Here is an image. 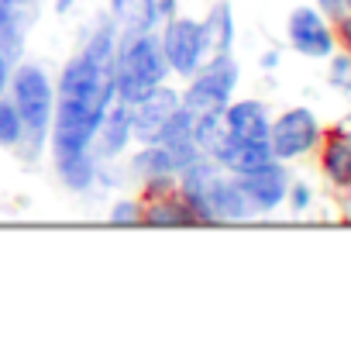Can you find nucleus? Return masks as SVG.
<instances>
[{"label":"nucleus","mask_w":351,"mask_h":338,"mask_svg":"<svg viewBox=\"0 0 351 338\" xmlns=\"http://www.w3.org/2000/svg\"><path fill=\"white\" fill-rule=\"evenodd\" d=\"M214 159H217L224 169H234V173H241V169H252V166L272 159V148H269V142H245V138L224 135V142H221V148L214 152Z\"/></svg>","instance_id":"nucleus-13"},{"label":"nucleus","mask_w":351,"mask_h":338,"mask_svg":"<svg viewBox=\"0 0 351 338\" xmlns=\"http://www.w3.org/2000/svg\"><path fill=\"white\" fill-rule=\"evenodd\" d=\"M165 76H169V63H165L158 35H152V32L124 35V42L117 45V56H114V90H117V100L138 104L158 83H165Z\"/></svg>","instance_id":"nucleus-2"},{"label":"nucleus","mask_w":351,"mask_h":338,"mask_svg":"<svg viewBox=\"0 0 351 338\" xmlns=\"http://www.w3.org/2000/svg\"><path fill=\"white\" fill-rule=\"evenodd\" d=\"M306 204H310V190H306V187H296V190H293V207L303 211Z\"/></svg>","instance_id":"nucleus-25"},{"label":"nucleus","mask_w":351,"mask_h":338,"mask_svg":"<svg viewBox=\"0 0 351 338\" xmlns=\"http://www.w3.org/2000/svg\"><path fill=\"white\" fill-rule=\"evenodd\" d=\"M138 218H141V207L134 201H117L114 211H110V221L114 225H134Z\"/></svg>","instance_id":"nucleus-21"},{"label":"nucleus","mask_w":351,"mask_h":338,"mask_svg":"<svg viewBox=\"0 0 351 338\" xmlns=\"http://www.w3.org/2000/svg\"><path fill=\"white\" fill-rule=\"evenodd\" d=\"M183 107L180 93L169 90L165 83H158L148 97H141L138 104H131V135L141 142H155L158 131L172 121V114Z\"/></svg>","instance_id":"nucleus-8"},{"label":"nucleus","mask_w":351,"mask_h":338,"mask_svg":"<svg viewBox=\"0 0 351 338\" xmlns=\"http://www.w3.org/2000/svg\"><path fill=\"white\" fill-rule=\"evenodd\" d=\"M330 83H337L341 90H351V59H334L330 63Z\"/></svg>","instance_id":"nucleus-22"},{"label":"nucleus","mask_w":351,"mask_h":338,"mask_svg":"<svg viewBox=\"0 0 351 338\" xmlns=\"http://www.w3.org/2000/svg\"><path fill=\"white\" fill-rule=\"evenodd\" d=\"M238 87V63L224 52L214 56L207 66H200L190 80V90L180 97L183 111L190 117H204V114H224V107L231 104V93Z\"/></svg>","instance_id":"nucleus-4"},{"label":"nucleus","mask_w":351,"mask_h":338,"mask_svg":"<svg viewBox=\"0 0 351 338\" xmlns=\"http://www.w3.org/2000/svg\"><path fill=\"white\" fill-rule=\"evenodd\" d=\"M289 42L303 56H327L334 49V35L324 25V18L310 8H296L289 14Z\"/></svg>","instance_id":"nucleus-10"},{"label":"nucleus","mask_w":351,"mask_h":338,"mask_svg":"<svg viewBox=\"0 0 351 338\" xmlns=\"http://www.w3.org/2000/svg\"><path fill=\"white\" fill-rule=\"evenodd\" d=\"M21 138H25V124L14 100L0 97V145H21Z\"/></svg>","instance_id":"nucleus-20"},{"label":"nucleus","mask_w":351,"mask_h":338,"mask_svg":"<svg viewBox=\"0 0 351 338\" xmlns=\"http://www.w3.org/2000/svg\"><path fill=\"white\" fill-rule=\"evenodd\" d=\"M320 4H324L330 14H341V11H344V0H320Z\"/></svg>","instance_id":"nucleus-26"},{"label":"nucleus","mask_w":351,"mask_h":338,"mask_svg":"<svg viewBox=\"0 0 351 338\" xmlns=\"http://www.w3.org/2000/svg\"><path fill=\"white\" fill-rule=\"evenodd\" d=\"M56 169H59V177H62V183H66L69 190H86V187L97 180L93 152H86V155H80V159H73V162H62V166H56Z\"/></svg>","instance_id":"nucleus-18"},{"label":"nucleus","mask_w":351,"mask_h":338,"mask_svg":"<svg viewBox=\"0 0 351 338\" xmlns=\"http://www.w3.org/2000/svg\"><path fill=\"white\" fill-rule=\"evenodd\" d=\"M35 14H38V0H0V45L11 56V63L21 59Z\"/></svg>","instance_id":"nucleus-9"},{"label":"nucleus","mask_w":351,"mask_h":338,"mask_svg":"<svg viewBox=\"0 0 351 338\" xmlns=\"http://www.w3.org/2000/svg\"><path fill=\"white\" fill-rule=\"evenodd\" d=\"M148 8H152L155 21H169L176 14V0H148Z\"/></svg>","instance_id":"nucleus-23"},{"label":"nucleus","mask_w":351,"mask_h":338,"mask_svg":"<svg viewBox=\"0 0 351 338\" xmlns=\"http://www.w3.org/2000/svg\"><path fill=\"white\" fill-rule=\"evenodd\" d=\"M324 169L334 183H351V135L348 131H330L324 145Z\"/></svg>","instance_id":"nucleus-16"},{"label":"nucleus","mask_w":351,"mask_h":338,"mask_svg":"<svg viewBox=\"0 0 351 338\" xmlns=\"http://www.w3.org/2000/svg\"><path fill=\"white\" fill-rule=\"evenodd\" d=\"M234 183L241 187V194H245L252 214H269V211H276L279 201L286 197V187H289L286 169H282L276 159H265V162H258V166H252V169H241V173L234 177Z\"/></svg>","instance_id":"nucleus-6"},{"label":"nucleus","mask_w":351,"mask_h":338,"mask_svg":"<svg viewBox=\"0 0 351 338\" xmlns=\"http://www.w3.org/2000/svg\"><path fill=\"white\" fill-rule=\"evenodd\" d=\"M141 218L148 225H183V221H193V211L186 201H162V204H152Z\"/></svg>","instance_id":"nucleus-19"},{"label":"nucleus","mask_w":351,"mask_h":338,"mask_svg":"<svg viewBox=\"0 0 351 338\" xmlns=\"http://www.w3.org/2000/svg\"><path fill=\"white\" fill-rule=\"evenodd\" d=\"M204 35H207V52H210V56L231 52L234 21H231V8H228V4H217V8L210 11V18L204 21Z\"/></svg>","instance_id":"nucleus-17"},{"label":"nucleus","mask_w":351,"mask_h":338,"mask_svg":"<svg viewBox=\"0 0 351 338\" xmlns=\"http://www.w3.org/2000/svg\"><path fill=\"white\" fill-rule=\"evenodd\" d=\"M114 56H117L114 25H100L86 38L83 52L62 69L59 93H56V114H52V155H56V166L73 162V159L90 152L104 114L117 100Z\"/></svg>","instance_id":"nucleus-1"},{"label":"nucleus","mask_w":351,"mask_h":338,"mask_svg":"<svg viewBox=\"0 0 351 338\" xmlns=\"http://www.w3.org/2000/svg\"><path fill=\"white\" fill-rule=\"evenodd\" d=\"M11 90H14V107L21 114L25 135L32 138V145H45V135L52 128V80L45 76L42 66L35 63H21L11 73Z\"/></svg>","instance_id":"nucleus-3"},{"label":"nucleus","mask_w":351,"mask_h":338,"mask_svg":"<svg viewBox=\"0 0 351 338\" xmlns=\"http://www.w3.org/2000/svg\"><path fill=\"white\" fill-rule=\"evenodd\" d=\"M11 56L4 52V45H0V97H4V90H8V83H11Z\"/></svg>","instance_id":"nucleus-24"},{"label":"nucleus","mask_w":351,"mask_h":338,"mask_svg":"<svg viewBox=\"0 0 351 338\" xmlns=\"http://www.w3.org/2000/svg\"><path fill=\"white\" fill-rule=\"evenodd\" d=\"M110 14H114V25L121 28V35H141L158 25L148 0H110Z\"/></svg>","instance_id":"nucleus-15"},{"label":"nucleus","mask_w":351,"mask_h":338,"mask_svg":"<svg viewBox=\"0 0 351 338\" xmlns=\"http://www.w3.org/2000/svg\"><path fill=\"white\" fill-rule=\"evenodd\" d=\"M224 128L231 138L245 142H269V117L258 100H238L224 107Z\"/></svg>","instance_id":"nucleus-12"},{"label":"nucleus","mask_w":351,"mask_h":338,"mask_svg":"<svg viewBox=\"0 0 351 338\" xmlns=\"http://www.w3.org/2000/svg\"><path fill=\"white\" fill-rule=\"evenodd\" d=\"M317 142V121L306 107L286 111L276 124H269V148L272 159H296Z\"/></svg>","instance_id":"nucleus-7"},{"label":"nucleus","mask_w":351,"mask_h":338,"mask_svg":"<svg viewBox=\"0 0 351 338\" xmlns=\"http://www.w3.org/2000/svg\"><path fill=\"white\" fill-rule=\"evenodd\" d=\"M162 52L172 73L180 76H193L204 66L207 56V35H204V21L193 18H169L165 32H162Z\"/></svg>","instance_id":"nucleus-5"},{"label":"nucleus","mask_w":351,"mask_h":338,"mask_svg":"<svg viewBox=\"0 0 351 338\" xmlns=\"http://www.w3.org/2000/svg\"><path fill=\"white\" fill-rule=\"evenodd\" d=\"M344 4H348V8H351V0H344Z\"/></svg>","instance_id":"nucleus-28"},{"label":"nucleus","mask_w":351,"mask_h":338,"mask_svg":"<svg viewBox=\"0 0 351 338\" xmlns=\"http://www.w3.org/2000/svg\"><path fill=\"white\" fill-rule=\"evenodd\" d=\"M93 142H97V148H93L97 159H114V155H121V152L128 148V142H131V104L114 100L110 111L104 114V121H100Z\"/></svg>","instance_id":"nucleus-11"},{"label":"nucleus","mask_w":351,"mask_h":338,"mask_svg":"<svg viewBox=\"0 0 351 338\" xmlns=\"http://www.w3.org/2000/svg\"><path fill=\"white\" fill-rule=\"evenodd\" d=\"M131 173L145 177V180H165L172 173H180V166H176L172 152L158 142H145V148L131 159Z\"/></svg>","instance_id":"nucleus-14"},{"label":"nucleus","mask_w":351,"mask_h":338,"mask_svg":"<svg viewBox=\"0 0 351 338\" xmlns=\"http://www.w3.org/2000/svg\"><path fill=\"white\" fill-rule=\"evenodd\" d=\"M344 32H348V45H351V21H344Z\"/></svg>","instance_id":"nucleus-27"}]
</instances>
